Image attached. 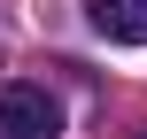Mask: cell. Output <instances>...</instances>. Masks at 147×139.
Returning a JSON list of instances; mask_svg holds the SVG:
<instances>
[{
  "mask_svg": "<svg viewBox=\"0 0 147 139\" xmlns=\"http://www.w3.org/2000/svg\"><path fill=\"white\" fill-rule=\"evenodd\" d=\"M85 15L109 46H147V0H85Z\"/></svg>",
  "mask_w": 147,
  "mask_h": 139,
  "instance_id": "2",
  "label": "cell"
},
{
  "mask_svg": "<svg viewBox=\"0 0 147 139\" xmlns=\"http://www.w3.org/2000/svg\"><path fill=\"white\" fill-rule=\"evenodd\" d=\"M62 132V101L47 85H0V139H54Z\"/></svg>",
  "mask_w": 147,
  "mask_h": 139,
  "instance_id": "1",
  "label": "cell"
}]
</instances>
